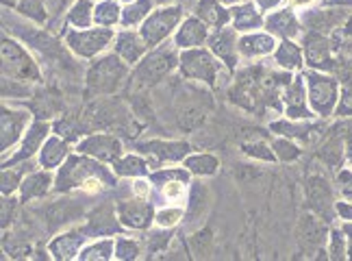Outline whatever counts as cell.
I'll use <instances>...</instances> for the list:
<instances>
[{
    "label": "cell",
    "instance_id": "obj_1",
    "mask_svg": "<svg viewBox=\"0 0 352 261\" xmlns=\"http://www.w3.org/2000/svg\"><path fill=\"white\" fill-rule=\"evenodd\" d=\"M111 183H113V176L109 172H107L102 166H98V163L87 161L83 157H72L61 168V172L57 176L59 189L78 187V189L89 191V194L102 191L107 185H111Z\"/></svg>",
    "mask_w": 352,
    "mask_h": 261
},
{
    "label": "cell",
    "instance_id": "obj_2",
    "mask_svg": "<svg viewBox=\"0 0 352 261\" xmlns=\"http://www.w3.org/2000/svg\"><path fill=\"white\" fill-rule=\"evenodd\" d=\"M129 65L118 54H104L89 67L87 72V90L96 96H109L116 94L129 76Z\"/></svg>",
    "mask_w": 352,
    "mask_h": 261
},
{
    "label": "cell",
    "instance_id": "obj_3",
    "mask_svg": "<svg viewBox=\"0 0 352 261\" xmlns=\"http://www.w3.org/2000/svg\"><path fill=\"white\" fill-rule=\"evenodd\" d=\"M213 109L211 96L194 85H183L181 94L176 96V120L183 131H194L205 125Z\"/></svg>",
    "mask_w": 352,
    "mask_h": 261
},
{
    "label": "cell",
    "instance_id": "obj_4",
    "mask_svg": "<svg viewBox=\"0 0 352 261\" xmlns=\"http://www.w3.org/2000/svg\"><path fill=\"white\" fill-rule=\"evenodd\" d=\"M181 63V54L176 52V48H157L153 50L148 57L138 65V70L133 74V81H135V87L140 90H148L157 85L159 81H164L176 65Z\"/></svg>",
    "mask_w": 352,
    "mask_h": 261
},
{
    "label": "cell",
    "instance_id": "obj_5",
    "mask_svg": "<svg viewBox=\"0 0 352 261\" xmlns=\"http://www.w3.org/2000/svg\"><path fill=\"white\" fill-rule=\"evenodd\" d=\"M183 18V9L181 7H166V9H157L153 11L142 22V37L146 39L148 48L159 46L164 39L174 31V26L181 22Z\"/></svg>",
    "mask_w": 352,
    "mask_h": 261
},
{
    "label": "cell",
    "instance_id": "obj_6",
    "mask_svg": "<svg viewBox=\"0 0 352 261\" xmlns=\"http://www.w3.org/2000/svg\"><path fill=\"white\" fill-rule=\"evenodd\" d=\"M3 70L5 76L9 79H20V81H37L39 79V67L37 63L29 57L20 44L11 42V39H5L3 42Z\"/></svg>",
    "mask_w": 352,
    "mask_h": 261
},
{
    "label": "cell",
    "instance_id": "obj_7",
    "mask_svg": "<svg viewBox=\"0 0 352 261\" xmlns=\"http://www.w3.org/2000/svg\"><path fill=\"white\" fill-rule=\"evenodd\" d=\"M181 70L187 79L205 81L209 85H215L218 79V61L213 59V54L202 48H187L181 52Z\"/></svg>",
    "mask_w": 352,
    "mask_h": 261
},
{
    "label": "cell",
    "instance_id": "obj_8",
    "mask_svg": "<svg viewBox=\"0 0 352 261\" xmlns=\"http://www.w3.org/2000/svg\"><path fill=\"white\" fill-rule=\"evenodd\" d=\"M67 46L72 48V52H76L78 57L89 59L94 54L102 52L107 46L111 44L113 39V31L111 29H87V31H74L65 37Z\"/></svg>",
    "mask_w": 352,
    "mask_h": 261
},
{
    "label": "cell",
    "instance_id": "obj_9",
    "mask_svg": "<svg viewBox=\"0 0 352 261\" xmlns=\"http://www.w3.org/2000/svg\"><path fill=\"white\" fill-rule=\"evenodd\" d=\"M309 81V103L320 116H331L337 105V83L322 74H307Z\"/></svg>",
    "mask_w": 352,
    "mask_h": 261
},
{
    "label": "cell",
    "instance_id": "obj_10",
    "mask_svg": "<svg viewBox=\"0 0 352 261\" xmlns=\"http://www.w3.org/2000/svg\"><path fill=\"white\" fill-rule=\"evenodd\" d=\"M329 231L324 220L314 216V213H305L300 218V225H298V240L302 244V251L305 253H320L324 255L322 246L327 244Z\"/></svg>",
    "mask_w": 352,
    "mask_h": 261
},
{
    "label": "cell",
    "instance_id": "obj_11",
    "mask_svg": "<svg viewBox=\"0 0 352 261\" xmlns=\"http://www.w3.org/2000/svg\"><path fill=\"white\" fill-rule=\"evenodd\" d=\"M140 153L148 157V166L157 168L166 161H181L189 153V146L185 142H146L140 144Z\"/></svg>",
    "mask_w": 352,
    "mask_h": 261
},
{
    "label": "cell",
    "instance_id": "obj_12",
    "mask_svg": "<svg viewBox=\"0 0 352 261\" xmlns=\"http://www.w3.org/2000/svg\"><path fill=\"white\" fill-rule=\"evenodd\" d=\"M307 200L311 205V209H314L318 216L322 218H331L333 213V191L327 183V178L324 176H309L307 181Z\"/></svg>",
    "mask_w": 352,
    "mask_h": 261
},
{
    "label": "cell",
    "instance_id": "obj_13",
    "mask_svg": "<svg viewBox=\"0 0 352 261\" xmlns=\"http://www.w3.org/2000/svg\"><path fill=\"white\" fill-rule=\"evenodd\" d=\"M29 112H22V109H11V107H3V150L7 153V150L13 148V144H16L20 140V135L24 133L26 125H29Z\"/></svg>",
    "mask_w": 352,
    "mask_h": 261
},
{
    "label": "cell",
    "instance_id": "obj_14",
    "mask_svg": "<svg viewBox=\"0 0 352 261\" xmlns=\"http://www.w3.org/2000/svg\"><path fill=\"white\" fill-rule=\"evenodd\" d=\"M80 153L94 155L104 161H116L122 153V146L113 135H89L83 140V144L78 146Z\"/></svg>",
    "mask_w": 352,
    "mask_h": 261
},
{
    "label": "cell",
    "instance_id": "obj_15",
    "mask_svg": "<svg viewBox=\"0 0 352 261\" xmlns=\"http://www.w3.org/2000/svg\"><path fill=\"white\" fill-rule=\"evenodd\" d=\"M118 213H120L122 225L129 229H146L153 220V207L148 202H144L142 198L120 202Z\"/></svg>",
    "mask_w": 352,
    "mask_h": 261
},
{
    "label": "cell",
    "instance_id": "obj_16",
    "mask_svg": "<svg viewBox=\"0 0 352 261\" xmlns=\"http://www.w3.org/2000/svg\"><path fill=\"white\" fill-rule=\"evenodd\" d=\"M235 31L237 29H220L215 31L209 39L211 52L215 57H220L226 61L228 67L237 65V54H235Z\"/></svg>",
    "mask_w": 352,
    "mask_h": 261
},
{
    "label": "cell",
    "instance_id": "obj_17",
    "mask_svg": "<svg viewBox=\"0 0 352 261\" xmlns=\"http://www.w3.org/2000/svg\"><path fill=\"white\" fill-rule=\"evenodd\" d=\"M207 26L205 22H200L198 18H189L185 20V24L179 29V33H176V48H198L207 42Z\"/></svg>",
    "mask_w": 352,
    "mask_h": 261
},
{
    "label": "cell",
    "instance_id": "obj_18",
    "mask_svg": "<svg viewBox=\"0 0 352 261\" xmlns=\"http://www.w3.org/2000/svg\"><path fill=\"white\" fill-rule=\"evenodd\" d=\"M148 50V44L146 39L142 37V33H133V31H126L118 35V42H116V52L120 54L122 59L126 63H138L142 54Z\"/></svg>",
    "mask_w": 352,
    "mask_h": 261
},
{
    "label": "cell",
    "instance_id": "obj_19",
    "mask_svg": "<svg viewBox=\"0 0 352 261\" xmlns=\"http://www.w3.org/2000/svg\"><path fill=\"white\" fill-rule=\"evenodd\" d=\"M276 42L272 35H263V33H250V35H243L239 39V52L243 57L254 59V57H263V54H270L274 50Z\"/></svg>",
    "mask_w": 352,
    "mask_h": 261
},
{
    "label": "cell",
    "instance_id": "obj_20",
    "mask_svg": "<svg viewBox=\"0 0 352 261\" xmlns=\"http://www.w3.org/2000/svg\"><path fill=\"white\" fill-rule=\"evenodd\" d=\"M80 209L78 205H74L72 200H57L46 207V222L50 229H57V227H63L67 222H72L74 218L80 216Z\"/></svg>",
    "mask_w": 352,
    "mask_h": 261
},
{
    "label": "cell",
    "instance_id": "obj_21",
    "mask_svg": "<svg viewBox=\"0 0 352 261\" xmlns=\"http://www.w3.org/2000/svg\"><path fill=\"white\" fill-rule=\"evenodd\" d=\"M283 101H285V105H287L289 118H311V114L305 109V83H302V79H296L294 83L285 85Z\"/></svg>",
    "mask_w": 352,
    "mask_h": 261
},
{
    "label": "cell",
    "instance_id": "obj_22",
    "mask_svg": "<svg viewBox=\"0 0 352 261\" xmlns=\"http://www.w3.org/2000/svg\"><path fill=\"white\" fill-rule=\"evenodd\" d=\"M265 29L289 39L300 33V24H298L292 11H278V13H272V16L265 18Z\"/></svg>",
    "mask_w": 352,
    "mask_h": 261
},
{
    "label": "cell",
    "instance_id": "obj_23",
    "mask_svg": "<svg viewBox=\"0 0 352 261\" xmlns=\"http://www.w3.org/2000/svg\"><path fill=\"white\" fill-rule=\"evenodd\" d=\"M48 125L46 122H37V125L31 127V131L24 135V142L20 146V153L16 155V161L20 159H29L31 155H35L37 150H42V142L46 140V135H48Z\"/></svg>",
    "mask_w": 352,
    "mask_h": 261
},
{
    "label": "cell",
    "instance_id": "obj_24",
    "mask_svg": "<svg viewBox=\"0 0 352 261\" xmlns=\"http://www.w3.org/2000/svg\"><path fill=\"white\" fill-rule=\"evenodd\" d=\"M50 181H52V176L48 172H37V174H31L29 178H24V183H22V202L31 200V198L46 196L48 189H50Z\"/></svg>",
    "mask_w": 352,
    "mask_h": 261
},
{
    "label": "cell",
    "instance_id": "obj_25",
    "mask_svg": "<svg viewBox=\"0 0 352 261\" xmlns=\"http://www.w3.org/2000/svg\"><path fill=\"white\" fill-rule=\"evenodd\" d=\"M305 57L309 65L322 67L329 63V42L322 35H309L305 46Z\"/></svg>",
    "mask_w": 352,
    "mask_h": 261
},
{
    "label": "cell",
    "instance_id": "obj_26",
    "mask_svg": "<svg viewBox=\"0 0 352 261\" xmlns=\"http://www.w3.org/2000/svg\"><path fill=\"white\" fill-rule=\"evenodd\" d=\"M196 11L202 18V22H207L211 26H222L228 18H231V11H226L220 5V0H200Z\"/></svg>",
    "mask_w": 352,
    "mask_h": 261
},
{
    "label": "cell",
    "instance_id": "obj_27",
    "mask_svg": "<svg viewBox=\"0 0 352 261\" xmlns=\"http://www.w3.org/2000/svg\"><path fill=\"white\" fill-rule=\"evenodd\" d=\"M231 18H233V26L237 31H252L256 29L259 24H263L261 16H259V11L254 9L252 3H246V5H241V7H235L231 11Z\"/></svg>",
    "mask_w": 352,
    "mask_h": 261
},
{
    "label": "cell",
    "instance_id": "obj_28",
    "mask_svg": "<svg viewBox=\"0 0 352 261\" xmlns=\"http://www.w3.org/2000/svg\"><path fill=\"white\" fill-rule=\"evenodd\" d=\"M80 244H83V238H80L78 233H65V236H59L50 244V253L57 259H72L76 257Z\"/></svg>",
    "mask_w": 352,
    "mask_h": 261
},
{
    "label": "cell",
    "instance_id": "obj_29",
    "mask_svg": "<svg viewBox=\"0 0 352 261\" xmlns=\"http://www.w3.org/2000/svg\"><path fill=\"white\" fill-rule=\"evenodd\" d=\"M189 249H192L194 257L198 259H209L215 251V236L209 227L196 231L192 238H189Z\"/></svg>",
    "mask_w": 352,
    "mask_h": 261
},
{
    "label": "cell",
    "instance_id": "obj_30",
    "mask_svg": "<svg viewBox=\"0 0 352 261\" xmlns=\"http://www.w3.org/2000/svg\"><path fill=\"white\" fill-rule=\"evenodd\" d=\"M276 63L283 67V70H298L302 65V50L300 46H296L289 39H285L278 50H276Z\"/></svg>",
    "mask_w": 352,
    "mask_h": 261
},
{
    "label": "cell",
    "instance_id": "obj_31",
    "mask_svg": "<svg viewBox=\"0 0 352 261\" xmlns=\"http://www.w3.org/2000/svg\"><path fill=\"white\" fill-rule=\"evenodd\" d=\"M155 0H133V3L122 11V24L124 26H133L138 22H144L148 16H151Z\"/></svg>",
    "mask_w": 352,
    "mask_h": 261
},
{
    "label": "cell",
    "instance_id": "obj_32",
    "mask_svg": "<svg viewBox=\"0 0 352 261\" xmlns=\"http://www.w3.org/2000/svg\"><path fill=\"white\" fill-rule=\"evenodd\" d=\"M67 155V144L63 140H50L44 150L39 153V163H42L44 168H55L59 166V161Z\"/></svg>",
    "mask_w": 352,
    "mask_h": 261
},
{
    "label": "cell",
    "instance_id": "obj_33",
    "mask_svg": "<svg viewBox=\"0 0 352 261\" xmlns=\"http://www.w3.org/2000/svg\"><path fill=\"white\" fill-rule=\"evenodd\" d=\"M185 168L189 172L198 174V176H211V174L218 172L220 161H218V157H213V155H196V157H189L185 161Z\"/></svg>",
    "mask_w": 352,
    "mask_h": 261
},
{
    "label": "cell",
    "instance_id": "obj_34",
    "mask_svg": "<svg viewBox=\"0 0 352 261\" xmlns=\"http://www.w3.org/2000/svg\"><path fill=\"white\" fill-rule=\"evenodd\" d=\"M211 194L205 183H198L192 191V205H189V220H200L209 209Z\"/></svg>",
    "mask_w": 352,
    "mask_h": 261
},
{
    "label": "cell",
    "instance_id": "obj_35",
    "mask_svg": "<svg viewBox=\"0 0 352 261\" xmlns=\"http://www.w3.org/2000/svg\"><path fill=\"white\" fill-rule=\"evenodd\" d=\"M120 7L116 0H104L96 9H94V22L100 26H113L116 22H120Z\"/></svg>",
    "mask_w": 352,
    "mask_h": 261
},
{
    "label": "cell",
    "instance_id": "obj_36",
    "mask_svg": "<svg viewBox=\"0 0 352 261\" xmlns=\"http://www.w3.org/2000/svg\"><path fill=\"white\" fill-rule=\"evenodd\" d=\"M70 24H74L76 29H85L94 22V5L89 0H76V5L70 11Z\"/></svg>",
    "mask_w": 352,
    "mask_h": 261
},
{
    "label": "cell",
    "instance_id": "obj_37",
    "mask_svg": "<svg viewBox=\"0 0 352 261\" xmlns=\"http://www.w3.org/2000/svg\"><path fill=\"white\" fill-rule=\"evenodd\" d=\"M148 170V161H142L140 157H124L116 163V172L122 176H142Z\"/></svg>",
    "mask_w": 352,
    "mask_h": 261
},
{
    "label": "cell",
    "instance_id": "obj_38",
    "mask_svg": "<svg viewBox=\"0 0 352 261\" xmlns=\"http://www.w3.org/2000/svg\"><path fill=\"white\" fill-rule=\"evenodd\" d=\"M87 231L91 233V236H94V233H111V231H116V225H113V220L109 216V209L100 207V209L94 211Z\"/></svg>",
    "mask_w": 352,
    "mask_h": 261
},
{
    "label": "cell",
    "instance_id": "obj_39",
    "mask_svg": "<svg viewBox=\"0 0 352 261\" xmlns=\"http://www.w3.org/2000/svg\"><path fill=\"white\" fill-rule=\"evenodd\" d=\"M18 9H20L22 16L31 18L35 22H44L46 20V9H44L42 0H20Z\"/></svg>",
    "mask_w": 352,
    "mask_h": 261
},
{
    "label": "cell",
    "instance_id": "obj_40",
    "mask_svg": "<svg viewBox=\"0 0 352 261\" xmlns=\"http://www.w3.org/2000/svg\"><path fill=\"white\" fill-rule=\"evenodd\" d=\"M272 150H274L276 159H280V161H294L300 157V150H298V146L289 140H276L272 144Z\"/></svg>",
    "mask_w": 352,
    "mask_h": 261
},
{
    "label": "cell",
    "instance_id": "obj_41",
    "mask_svg": "<svg viewBox=\"0 0 352 261\" xmlns=\"http://www.w3.org/2000/svg\"><path fill=\"white\" fill-rule=\"evenodd\" d=\"M243 153H246L248 157H256V159H261V161H274L276 155H274V150H270L267 144L263 142H248V144H243Z\"/></svg>",
    "mask_w": 352,
    "mask_h": 261
},
{
    "label": "cell",
    "instance_id": "obj_42",
    "mask_svg": "<svg viewBox=\"0 0 352 261\" xmlns=\"http://www.w3.org/2000/svg\"><path fill=\"white\" fill-rule=\"evenodd\" d=\"M111 253H113L111 242H96L80 253V259H111Z\"/></svg>",
    "mask_w": 352,
    "mask_h": 261
},
{
    "label": "cell",
    "instance_id": "obj_43",
    "mask_svg": "<svg viewBox=\"0 0 352 261\" xmlns=\"http://www.w3.org/2000/svg\"><path fill=\"white\" fill-rule=\"evenodd\" d=\"M183 220V211L181 209H161L157 216H155V222H157V227H161V229H170V227H174V225H179Z\"/></svg>",
    "mask_w": 352,
    "mask_h": 261
},
{
    "label": "cell",
    "instance_id": "obj_44",
    "mask_svg": "<svg viewBox=\"0 0 352 261\" xmlns=\"http://www.w3.org/2000/svg\"><path fill=\"white\" fill-rule=\"evenodd\" d=\"M320 157L329 163V166H340V161H342V144H337V140H331L327 146L322 148V153Z\"/></svg>",
    "mask_w": 352,
    "mask_h": 261
},
{
    "label": "cell",
    "instance_id": "obj_45",
    "mask_svg": "<svg viewBox=\"0 0 352 261\" xmlns=\"http://www.w3.org/2000/svg\"><path fill=\"white\" fill-rule=\"evenodd\" d=\"M329 240H331V257L333 259H344L346 253H348L346 240H344V231H340V229L331 231V238Z\"/></svg>",
    "mask_w": 352,
    "mask_h": 261
},
{
    "label": "cell",
    "instance_id": "obj_46",
    "mask_svg": "<svg viewBox=\"0 0 352 261\" xmlns=\"http://www.w3.org/2000/svg\"><path fill=\"white\" fill-rule=\"evenodd\" d=\"M161 194L168 200H179L185 194V181L183 178H176V181H168L161 185Z\"/></svg>",
    "mask_w": 352,
    "mask_h": 261
},
{
    "label": "cell",
    "instance_id": "obj_47",
    "mask_svg": "<svg viewBox=\"0 0 352 261\" xmlns=\"http://www.w3.org/2000/svg\"><path fill=\"white\" fill-rule=\"evenodd\" d=\"M138 255H140L138 242H133V240H120L118 242V249H116V257L118 259H135Z\"/></svg>",
    "mask_w": 352,
    "mask_h": 261
},
{
    "label": "cell",
    "instance_id": "obj_48",
    "mask_svg": "<svg viewBox=\"0 0 352 261\" xmlns=\"http://www.w3.org/2000/svg\"><path fill=\"white\" fill-rule=\"evenodd\" d=\"M337 116H352V87H346L342 92V98L340 105L335 107Z\"/></svg>",
    "mask_w": 352,
    "mask_h": 261
},
{
    "label": "cell",
    "instance_id": "obj_49",
    "mask_svg": "<svg viewBox=\"0 0 352 261\" xmlns=\"http://www.w3.org/2000/svg\"><path fill=\"white\" fill-rule=\"evenodd\" d=\"M18 181H20L18 172H13V170L7 168V170L3 172V194H5V196L13 194V191H16V187H18Z\"/></svg>",
    "mask_w": 352,
    "mask_h": 261
},
{
    "label": "cell",
    "instance_id": "obj_50",
    "mask_svg": "<svg viewBox=\"0 0 352 261\" xmlns=\"http://www.w3.org/2000/svg\"><path fill=\"white\" fill-rule=\"evenodd\" d=\"M337 183H340L342 196L348 202H352V172H340V176H337Z\"/></svg>",
    "mask_w": 352,
    "mask_h": 261
},
{
    "label": "cell",
    "instance_id": "obj_51",
    "mask_svg": "<svg viewBox=\"0 0 352 261\" xmlns=\"http://www.w3.org/2000/svg\"><path fill=\"white\" fill-rule=\"evenodd\" d=\"M170 242H172V240H170L168 233H164V236H161V233H153V236L148 238V249L155 251V253H159V251H164Z\"/></svg>",
    "mask_w": 352,
    "mask_h": 261
},
{
    "label": "cell",
    "instance_id": "obj_52",
    "mask_svg": "<svg viewBox=\"0 0 352 261\" xmlns=\"http://www.w3.org/2000/svg\"><path fill=\"white\" fill-rule=\"evenodd\" d=\"M13 209H16V200L13 198H5V205H3V225H11V218H13Z\"/></svg>",
    "mask_w": 352,
    "mask_h": 261
},
{
    "label": "cell",
    "instance_id": "obj_53",
    "mask_svg": "<svg viewBox=\"0 0 352 261\" xmlns=\"http://www.w3.org/2000/svg\"><path fill=\"white\" fill-rule=\"evenodd\" d=\"M335 211L340 213L344 220H352V202H337Z\"/></svg>",
    "mask_w": 352,
    "mask_h": 261
},
{
    "label": "cell",
    "instance_id": "obj_54",
    "mask_svg": "<svg viewBox=\"0 0 352 261\" xmlns=\"http://www.w3.org/2000/svg\"><path fill=\"white\" fill-rule=\"evenodd\" d=\"M133 191L138 194V198H146L148 196V191H151V187H148V181H135V185H133Z\"/></svg>",
    "mask_w": 352,
    "mask_h": 261
},
{
    "label": "cell",
    "instance_id": "obj_55",
    "mask_svg": "<svg viewBox=\"0 0 352 261\" xmlns=\"http://www.w3.org/2000/svg\"><path fill=\"white\" fill-rule=\"evenodd\" d=\"M278 3H280V0H259L261 9H274V7H276Z\"/></svg>",
    "mask_w": 352,
    "mask_h": 261
},
{
    "label": "cell",
    "instance_id": "obj_56",
    "mask_svg": "<svg viewBox=\"0 0 352 261\" xmlns=\"http://www.w3.org/2000/svg\"><path fill=\"white\" fill-rule=\"evenodd\" d=\"M314 0H289V5L292 7H307V5H311Z\"/></svg>",
    "mask_w": 352,
    "mask_h": 261
},
{
    "label": "cell",
    "instance_id": "obj_57",
    "mask_svg": "<svg viewBox=\"0 0 352 261\" xmlns=\"http://www.w3.org/2000/svg\"><path fill=\"white\" fill-rule=\"evenodd\" d=\"M346 150H348V161H350V166H352V135L348 137V144H346Z\"/></svg>",
    "mask_w": 352,
    "mask_h": 261
},
{
    "label": "cell",
    "instance_id": "obj_58",
    "mask_svg": "<svg viewBox=\"0 0 352 261\" xmlns=\"http://www.w3.org/2000/svg\"><path fill=\"white\" fill-rule=\"evenodd\" d=\"M346 33H348V35H352V20L346 24Z\"/></svg>",
    "mask_w": 352,
    "mask_h": 261
},
{
    "label": "cell",
    "instance_id": "obj_59",
    "mask_svg": "<svg viewBox=\"0 0 352 261\" xmlns=\"http://www.w3.org/2000/svg\"><path fill=\"white\" fill-rule=\"evenodd\" d=\"M5 5H9V7H18L16 0H5Z\"/></svg>",
    "mask_w": 352,
    "mask_h": 261
},
{
    "label": "cell",
    "instance_id": "obj_60",
    "mask_svg": "<svg viewBox=\"0 0 352 261\" xmlns=\"http://www.w3.org/2000/svg\"><path fill=\"white\" fill-rule=\"evenodd\" d=\"M348 242H350V244H348V255L352 257V236L348 238Z\"/></svg>",
    "mask_w": 352,
    "mask_h": 261
},
{
    "label": "cell",
    "instance_id": "obj_61",
    "mask_svg": "<svg viewBox=\"0 0 352 261\" xmlns=\"http://www.w3.org/2000/svg\"><path fill=\"white\" fill-rule=\"evenodd\" d=\"M220 3H235V0H220Z\"/></svg>",
    "mask_w": 352,
    "mask_h": 261
},
{
    "label": "cell",
    "instance_id": "obj_62",
    "mask_svg": "<svg viewBox=\"0 0 352 261\" xmlns=\"http://www.w3.org/2000/svg\"><path fill=\"white\" fill-rule=\"evenodd\" d=\"M131 3H133V0H131Z\"/></svg>",
    "mask_w": 352,
    "mask_h": 261
}]
</instances>
